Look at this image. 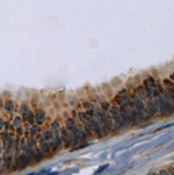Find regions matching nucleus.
I'll return each instance as SVG.
<instances>
[{
  "label": "nucleus",
  "instance_id": "f257e3e1",
  "mask_svg": "<svg viewBox=\"0 0 174 175\" xmlns=\"http://www.w3.org/2000/svg\"><path fill=\"white\" fill-rule=\"evenodd\" d=\"M154 102L156 109L158 110L161 114L168 115L173 112V108H172V106L170 105V102H168L167 100H164V98L160 97V96H155L154 102Z\"/></svg>",
  "mask_w": 174,
  "mask_h": 175
},
{
  "label": "nucleus",
  "instance_id": "f8f14e48",
  "mask_svg": "<svg viewBox=\"0 0 174 175\" xmlns=\"http://www.w3.org/2000/svg\"><path fill=\"white\" fill-rule=\"evenodd\" d=\"M78 115H79V119H80V121L84 122V123H88L89 120H90V117H88V114H87L86 112H80Z\"/></svg>",
  "mask_w": 174,
  "mask_h": 175
},
{
  "label": "nucleus",
  "instance_id": "7ed1b4c3",
  "mask_svg": "<svg viewBox=\"0 0 174 175\" xmlns=\"http://www.w3.org/2000/svg\"><path fill=\"white\" fill-rule=\"evenodd\" d=\"M114 102L118 105H120L123 109H126V108L130 105V97L128 96L127 92L124 90V91H121V92L115 96Z\"/></svg>",
  "mask_w": 174,
  "mask_h": 175
},
{
  "label": "nucleus",
  "instance_id": "2f4dec72",
  "mask_svg": "<svg viewBox=\"0 0 174 175\" xmlns=\"http://www.w3.org/2000/svg\"><path fill=\"white\" fill-rule=\"evenodd\" d=\"M28 175H34V173H30V174H28Z\"/></svg>",
  "mask_w": 174,
  "mask_h": 175
},
{
  "label": "nucleus",
  "instance_id": "c756f323",
  "mask_svg": "<svg viewBox=\"0 0 174 175\" xmlns=\"http://www.w3.org/2000/svg\"><path fill=\"white\" fill-rule=\"evenodd\" d=\"M150 175H158V174H156V173H150Z\"/></svg>",
  "mask_w": 174,
  "mask_h": 175
},
{
  "label": "nucleus",
  "instance_id": "f03ea898",
  "mask_svg": "<svg viewBox=\"0 0 174 175\" xmlns=\"http://www.w3.org/2000/svg\"><path fill=\"white\" fill-rule=\"evenodd\" d=\"M110 114H111V119H112L113 123H114V128L115 129H121L124 127V123H123L122 120V115H121V111L118 109V108H111L110 110Z\"/></svg>",
  "mask_w": 174,
  "mask_h": 175
},
{
  "label": "nucleus",
  "instance_id": "6e6552de",
  "mask_svg": "<svg viewBox=\"0 0 174 175\" xmlns=\"http://www.w3.org/2000/svg\"><path fill=\"white\" fill-rule=\"evenodd\" d=\"M136 96L139 97L141 100H143V99H146V98L149 97V94H147V92L145 91L144 88L139 87L137 90H136Z\"/></svg>",
  "mask_w": 174,
  "mask_h": 175
},
{
  "label": "nucleus",
  "instance_id": "393cba45",
  "mask_svg": "<svg viewBox=\"0 0 174 175\" xmlns=\"http://www.w3.org/2000/svg\"><path fill=\"white\" fill-rule=\"evenodd\" d=\"M167 171H168V172H169V174H170V175H174V168H173V167H171V168H169Z\"/></svg>",
  "mask_w": 174,
  "mask_h": 175
},
{
  "label": "nucleus",
  "instance_id": "b1692460",
  "mask_svg": "<svg viewBox=\"0 0 174 175\" xmlns=\"http://www.w3.org/2000/svg\"><path fill=\"white\" fill-rule=\"evenodd\" d=\"M59 124H58V123H54V124H52V129H54V130H58V129H59Z\"/></svg>",
  "mask_w": 174,
  "mask_h": 175
},
{
  "label": "nucleus",
  "instance_id": "c85d7f7f",
  "mask_svg": "<svg viewBox=\"0 0 174 175\" xmlns=\"http://www.w3.org/2000/svg\"><path fill=\"white\" fill-rule=\"evenodd\" d=\"M47 175H58V172H52V173H49V174Z\"/></svg>",
  "mask_w": 174,
  "mask_h": 175
},
{
  "label": "nucleus",
  "instance_id": "aec40b11",
  "mask_svg": "<svg viewBox=\"0 0 174 175\" xmlns=\"http://www.w3.org/2000/svg\"><path fill=\"white\" fill-rule=\"evenodd\" d=\"M102 109H103L105 112L108 111V110L110 109V105H109V102H103V104H102Z\"/></svg>",
  "mask_w": 174,
  "mask_h": 175
},
{
  "label": "nucleus",
  "instance_id": "39448f33",
  "mask_svg": "<svg viewBox=\"0 0 174 175\" xmlns=\"http://www.w3.org/2000/svg\"><path fill=\"white\" fill-rule=\"evenodd\" d=\"M130 106H131V108H134V109L138 110L140 112L144 111V108H145V105L143 102V100H141L139 97H137L136 95L130 97Z\"/></svg>",
  "mask_w": 174,
  "mask_h": 175
},
{
  "label": "nucleus",
  "instance_id": "412c9836",
  "mask_svg": "<svg viewBox=\"0 0 174 175\" xmlns=\"http://www.w3.org/2000/svg\"><path fill=\"white\" fill-rule=\"evenodd\" d=\"M30 132H31L32 136H35V135L39 132V127L37 126H32L31 129H30Z\"/></svg>",
  "mask_w": 174,
  "mask_h": 175
},
{
  "label": "nucleus",
  "instance_id": "9b49d317",
  "mask_svg": "<svg viewBox=\"0 0 174 175\" xmlns=\"http://www.w3.org/2000/svg\"><path fill=\"white\" fill-rule=\"evenodd\" d=\"M84 108H86L87 112L86 113H91V114H93L95 110H94V107L92 106L91 102H84Z\"/></svg>",
  "mask_w": 174,
  "mask_h": 175
},
{
  "label": "nucleus",
  "instance_id": "20e7f679",
  "mask_svg": "<svg viewBox=\"0 0 174 175\" xmlns=\"http://www.w3.org/2000/svg\"><path fill=\"white\" fill-rule=\"evenodd\" d=\"M143 88L145 89V91L147 92L149 96H157L156 93V82H155L154 78L147 77L144 81H143Z\"/></svg>",
  "mask_w": 174,
  "mask_h": 175
},
{
  "label": "nucleus",
  "instance_id": "ddd939ff",
  "mask_svg": "<svg viewBox=\"0 0 174 175\" xmlns=\"http://www.w3.org/2000/svg\"><path fill=\"white\" fill-rule=\"evenodd\" d=\"M4 108H5V110H7V112H12L13 110H14V104H13L11 100H7V102H5Z\"/></svg>",
  "mask_w": 174,
  "mask_h": 175
},
{
  "label": "nucleus",
  "instance_id": "7c9ffc66",
  "mask_svg": "<svg viewBox=\"0 0 174 175\" xmlns=\"http://www.w3.org/2000/svg\"><path fill=\"white\" fill-rule=\"evenodd\" d=\"M171 78H172V79H174V74H172V75H171Z\"/></svg>",
  "mask_w": 174,
  "mask_h": 175
},
{
  "label": "nucleus",
  "instance_id": "2eb2a0df",
  "mask_svg": "<svg viewBox=\"0 0 174 175\" xmlns=\"http://www.w3.org/2000/svg\"><path fill=\"white\" fill-rule=\"evenodd\" d=\"M66 126H67V129H69V130H74L75 127H76L74 120H72V119L67 120V122H66Z\"/></svg>",
  "mask_w": 174,
  "mask_h": 175
},
{
  "label": "nucleus",
  "instance_id": "423d86ee",
  "mask_svg": "<svg viewBox=\"0 0 174 175\" xmlns=\"http://www.w3.org/2000/svg\"><path fill=\"white\" fill-rule=\"evenodd\" d=\"M29 165V158L27 157L26 154H22L16 159V165H17L19 169H24L26 168L27 165Z\"/></svg>",
  "mask_w": 174,
  "mask_h": 175
},
{
  "label": "nucleus",
  "instance_id": "bb28decb",
  "mask_svg": "<svg viewBox=\"0 0 174 175\" xmlns=\"http://www.w3.org/2000/svg\"><path fill=\"white\" fill-rule=\"evenodd\" d=\"M17 134L19 135V136H22V127H18V128H17Z\"/></svg>",
  "mask_w": 174,
  "mask_h": 175
},
{
  "label": "nucleus",
  "instance_id": "0eeeda50",
  "mask_svg": "<svg viewBox=\"0 0 174 175\" xmlns=\"http://www.w3.org/2000/svg\"><path fill=\"white\" fill-rule=\"evenodd\" d=\"M157 111V109H156V107H155V105H154V102H149V104L145 106V108H144V111L143 112H145V114L147 115V117H151V115H153L155 113V112Z\"/></svg>",
  "mask_w": 174,
  "mask_h": 175
},
{
  "label": "nucleus",
  "instance_id": "dca6fc26",
  "mask_svg": "<svg viewBox=\"0 0 174 175\" xmlns=\"http://www.w3.org/2000/svg\"><path fill=\"white\" fill-rule=\"evenodd\" d=\"M43 138H44V140L46 142L52 141V138H54V137H52V131H46V132L44 134V137H43Z\"/></svg>",
  "mask_w": 174,
  "mask_h": 175
},
{
  "label": "nucleus",
  "instance_id": "cd10ccee",
  "mask_svg": "<svg viewBox=\"0 0 174 175\" xmlns=\"http://www.w3.org/2000/svg\"><path fill=\"white\" fill-rule=\"evenodd\" d=\"M46 172H49V170H47V169H46V170L42 171V172H40V173H39V175H43L44 173H46Z\"/></svg>",
  "mask_w": 174,
  "mask_h": 175
},
{
  "label": "nucleus",
  "instance_id": "4468645a",
  "mask_svg": "<svg viewBox=\"0 0 174 175\" xmlns=\"http://www.w3.org/2000/svg\"><path fill=\"white\" fill-rule=\"evenodd\" d=\"M164 85H166L168 87V90H169L170 92L174 93V83L171 82L170 80H168V79H164Z\"/></svg>",
  "mask_w": 174,
  "mask_h": 175
},
{
  "label": "nucleus",
  "instance_id": "a878e982",
  "mask_svg": "<svg viewBox=\"0 0 174 175\" xmlns=\"http://www.w3.org/2000/svg\"><path fill=\"white\" fill-rule=\"evenodd\" d=\"M3 126H4V122L2 121V119L0 117V130H2Z\"/></svg>",
  "mask_w": 174,
  "mask_h": 175
},
{
  "label": "nucleus",
  "instance_id": "6ab92c4d",
  "mask_svg": "<svg viewBox=\"0 0 174 175\" xmlns=\"http://www.w3.org/2000/svg\"><path fill=\"white\" fill-rule=\"evenodd\" d=\"M20 123H22V119H20L19 117H15V120H14V122H13V126L19 127Z\"/></svg>",
  "mask_w": 174,
  "mask_h": 175
},
{
  "label": "nucleus",
  "instance_id": "4be33fe9",
  "mask_svg": "<svg viewBox=\"0 0 174 175\" xmlns=\"http://www.w3.org/2000/svg\"><path fill=\"white\" fill-rule=\"evenodd\" d=\"M108 168V165H102L101 168H98V170L95 172V174H98V173H101V172H103L105 169H107Z\"/></svg>",
  "mask_w": 174,
  "mask_h": 175
},
{
  "label": "nucleus",
  "instance_id": "a211bd4d",
  "mask_svg": "<svg viewBox=\"0 0 174 175\" xmlns=\"http://www.w3.org/2000/svg\"><path fill=\"white\" fill-rule=\"evenodd\" d=\"M28 122H29L30 124H33L35 122V119H34V114H33V112H31L30 111L29 113H28Z\"/></svg>",
  "mask_w": 174,
  "mask_h": 175
},
{
  "label": "nucleus",
  "instance_id": "f3484780",
  "mask_svg": "<svg viewBox=\"0 0 174 175\" xmlns=\"http://www.w3.org/2000/svg\"><path fill=\"white\" fill-rule=\"evenodd\" d=\"M20 113H22V115H28V113H29V108H28V106H26V105H24V106H22V108H20Z\"/></svg>",
  "mask_w": 174,
  "mask_h": 175
},
{
  "label": "nucleus",
  "instance_id": "1a4fd4ad",
  "mask_svg": "<svg viewBox=\"0 0 174 175\" xmlns=\"http://www.w3.org/2000/svg\"><path fill=\"white\" fill-rule=\"evenodd\" d=\"M34 119H35V122L39 125L43 124L45 121V112L43 110H37V113L34 114Z\"/></svg>",
  "mask_w": 174,
  "mask_h": 175
},
{
  "label": "nucleus",
  "instance_id": "5701e85b",
  "mask_svg": "<svg viewBox=\"0 0 174 175\" xmlns=\"http://www.w3.org/2000/svg\"><path fill=\"white\" fill-rule=\"evenodd\" d=\"M158 175H170L169 172H168L167 170H164V169H161V170H159V173H158Z\"/></svg>",
  "mask_w": 174,
  "mask_h": 175
},
{
  "label": "nucleus",
  "instance_id": "9d476101",
  "mask_svg": "<svg viewBox=\"0 0 174 175\" xmlns=\"http://www.w3.org/2000/svg\"><path fill=\"white\" fill-rule=\"evenodd\" d=\"M76 136L80 137V138H87V137H88V134H87V131L84 128H78L76 130Z\"/></svg>",
  "mask_w": 174,
  "mask_h": 175
}]
</instances>
